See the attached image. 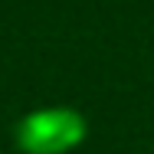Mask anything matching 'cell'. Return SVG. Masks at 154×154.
Here are the masks:
<instances>
[{"instance_id": "cell-1", "label": "cell", "mask_w": 154, "mask_h": 154, "mask_svg": "<svg viewBox=\"0 0 154 154\" xmlns=\"http://www.w3.org/2000/svg\"><path fill=\"white\" fill-rule=\"evenodd\" d=\"M85 138V118L72 108L30 112L13 128V141L23 154H66Z\"/></svg>"}]
</instances>
